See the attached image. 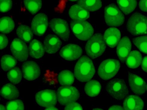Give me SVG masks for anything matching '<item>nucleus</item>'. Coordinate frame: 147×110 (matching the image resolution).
I'll return each instance as SVG.
<instances>
[{
	"label": "nucleus",
	"mask_w": 147,
	"mask_h": 110,
	"mask_svg": "<svg viewBox=\"0 0 147 110\" xmlns=\"http://www.w3.org/2000/svg\"><path fill=\"white\" fill-rule=\"evenodd\" d=\"M6 109L23 110L24 109V107L23 102L21 100L18 99L8 102L6 105Z\"/></svg>",
	"instance_id": "72a5a7b5"
},
{
	"label": "nucleus",
	"mask_w": 147,
	"mask_h": 110,
	"mask_svg": "<svg viewBox=\"0 0 147 110\" xmlns=\"http://www.w3.org/2000/svg\"><path fill=\"white\" fill-rule=\"evenodd\" d=\"M13 3L12 0H0V10L2 13L7 12L11 9Z\"/></svg>",
	"instance_id": "f704fd0d"
},
{
	"label": "nucleus",
	"mask_w": 147,
	"mask_h": 110,
	"mask_svg": "<svg viewBox=\"0 0 147 110\" xmlns=\"http://www.w3.org/2000/svg\"><path fill=\"white\" fill-rule=\"evenodd\" d=\"M78 4L90 11L98 10L102 5L101 0H79Z\"/></svg>",
	"instance_id": "bb28decb"
},
{
	"label": "nucleus",
	"mask_w": 147,
	"mask_h": 110,
	"mask_svg": "<svg viewBox=\"0 0 147 110\" xmlns=\"http://www.w3.org/2000/svg\"><path fill=\"white\" fill-rule=\"evenodd\" d=\"M0 31L1 33H9L14 29L15 24L14 21L10 17H4L1 19Z\"/></svg>",
	"instance_id": "c85d7f7f"
},
{
	"label": "nucleus",
	"mask_w": 147,
	"mask_h": 110,
	"mask_svg": "<svg viewBox=\"0 0 147 110\" xmlns=\"http://www.w3.org/2000/svg\"><path fill=\"white\" fill-rule=\"evenodd\" d=\"M45 49L49 53L53 54L57 52L61 46V41L56 35L50 34L44 40Z\"/></svg>",
	"instance_id": "f3484780"
},
{
	"label": "nucleus",
	"mask_w": 147,
	"mask_h": 110,
	"mask_svg": "<svg viewBox=\"0 0 147 110\" xmlns=\"http://www.w3.org/2000/svg\"><path fill=\"white\" fill-rule=\"evenodd\" d=\"M45 110H58L57 108L55 107L54 106L51 107H48L47 108H46L45 109Z\"/></svg>",
	"instance_id": "a19ab883"
},
{
	"label": "nucleus",
	"mask_w": 147,
	"mask_h": 110,
	"mask_svg": "<svg viewBox=\"0 0 147 110\" xmlns=\"http://www.w3.org/2000/svg\"><path fill=\"white\" fill-rule=\"evenodd\" d=\"M57 98L60 104L65 105L75 102L80 97V93L75 87L64 86L59 87L57 92Z\"/></svg>",
	"instance_id": "6e6552de"
},
{
	"label": "nucleus",
	"mask_w": 147,
	"mask_h": 110,
	"mask_svg": "<svg viewBox=\"0 0 147 110\" xmlns=\"http://www.w3.org/2000/svg\"><path fill=\"white\" fill-rule=\"evenodd\" d=\"M26 9L32 15H35L41 9L42 5V0H24Z\"/></svg>",
	"instance_id": "c756f323"
},
{
	"label": "nucleus",
	"mask_w": 147,
	"mask_h": 110,
	"mask_svg": "<svg viewBox=\"0 0 147 110\" xmlns=\"http://www.w3.org/2000/svg\"><path fill=\"white\" fill-rule=\"evenodd\" d=\"M124 108L121 106L118 105H113L111 106L109 110H124Z\"/></svg>",
	"instance_id": "ea45409f"
},
{
	"label": "nucleus",
	"mask_w": 147,
	"mask_h": 110,
	"mask_svg": "<svg viewBox=\"0 0 147 110\" xmlns=\"http://www.w3.org/2000/svg\"><path fill=\"white\" fill-rule=\"evenodd\" d=\"M127 28L133 36L147 34V17L139 13H134L128 20Z\"/></svg>",
	"instance_id": "7ed1b4c3"
},
{
	"label": "nucleus",
	"mask_w": 147,
	"mask_h": 110,
	"mask_svg": "<svg viewBox=\"0 0 147 110\" xmlns=\"http://www.w3.org/2000/svg\"><path fill=\"white\" fill-rule=\"evenodd\" d=\"M128 79L130 87L133 92L141 95L146 91L145 82L138 76L130 73H129Z\"/></svg>",
	"instance_id": "2eb2a0df"
},
{
	"label": "nucleus",
	"mask_w": 147,
	"mask_h": 110,
	"mask_svg": "<svg viewBox=\"0 0 147 110\" xmlns=\"http://www.w3.org/2000/svg\"><path fill=\"white\" fill-rule=\"evenodd\" d=\"M143 70L147 72V56L145 57L142 61V65Z\"/></svg>",
	"instance_id": "58836bf2"
},
{
	"label": "nucleus",
	"mask_w": 147,
	"mask_h": 110,
	"mask_svg": "<svg viewBox=\"0 0 147 110\" xmlns=\"http://www.w3.org/2000/svg\"><path fill=\"white\" fill-rule=\"evenodd\" d=\"M121 33L115 28H110L107 30L104 35L103 38L105 42L111 48L115 47L121 39Z\"/></svg>",
	"instance_id": "a211bd4d"
},
{
	"label": "nucleus",
	"mask_w": 147,
	"mask_h": 110,
	"mask_svg": "<svg viewBox=\"0 0 147 110\" xmlns=\"http://www.w3.org/2000/svg\"><path fill=\"white\" fill-rule=\"evenodd\" d=\"M1 94L3 98L11 100L18 98L19 96V92L15 86L8 84L2 87L1 90Z\"/></svg>",
	"instance_id": "4be33fe9"
},
{
	"label": "nucleus",
	"mask_w": 147,
	"mask_h": 110,
	"mask_svg": "<svg viewBox=\"0 0 147 110\" xmlns=\"http://www.w3.org/2000/svg\"><path fill=\"white\" fill-rule=\"evenodd\" d=\"M82 54V48L78 45L69 44L63 47L59 52V54L66 60L72 61L75 60Z\"/></svg>",
	"instance_id": "ddd939ff"
},
{
	"label": "nucleus",
	"mask_w": 147,
	"mask_h": 110,
	"mask_svg": "<svg viewBox=\"0 0 147 110\" xmlns=\"http://www.w3.org/2000/svg\"><path fill=\"white\" fill-rule=\"evenodd\" d=\"M69 1H77L78 0H69Z\"/></svg>",
	"instance_id": "37998d69"
},
{
	"label": "nucleus",
	"mask_w": 147,
	"mask_h": 110,
	"mask_svg": "<svg viewBox=\"0 0 147 110\" xmlns=\"http://www.w3.org/2000/svg\"><path fill=\"white\" fill-rule=\"evenodd\" d=\"M93 110H102V109H93Z\"/></svg>",
	"instance_id": "c03bdc74"
},
{
	"label": "nucleus",
	"mask_w": 147,
	"mask_h": 110,
	"mask_svg": "<svg viewBox=\"0 0 147 110\" xmlns=\"http://www.w3.org/2000/svg\"><path fill=\"white\" fill-rule=\"evenodd\" d=\"M24 78L26 80L33 81L37 79L41 74L40 69L34 61H26L22 67Z\"/></svg>",
	"instance_id": "4468645a"
},
{
	"label": "nucleus",
	"mask_w": 147,
	"mask_h": 110,
	"mask_svg": "<svg viewBox=\"0 0 147 110\" xmlns=\"http://www.w3.org/2000/svg\"><path fill=\"white\" fill-rule=\"evenodd\" d=\"M29 51L30 56L36 59L42 57L44 54L42 44L36 39L33 40L30 43L29 46Z\"/></svg>",
	"instance_id": "412c9836"
},
{
	"label": "nucleus",
	"mask_w": 147,
	"mask_h": 110,
	"mask_svg": "<svg viewBox=\"0 0 147 110\" xmlns=\"http://www.w3.org/2000/svg\"><path fill=\"white\" fill-rule=\"evenodd\" d=\"M70 26L75 36L82 40H88L94 33V29L92 26L85 20H74L71 22Z\"/></svg>",
	"instance_id": "39448f33"
},
{
	"label": "nucleus",
	"mask_w": 147,
	"mask_h": 110,
	"mask_svg": "<svg viewBox=\"0 0 147 110\" xmlns=\"http://www.w3.org/2000/svg\"><path fill=\"white\" fill-rule=\"evenodd\" d=\"M121 65L119 61L109 59L103 61L100 65L98 71L99 77L105 80H109L118 73Z\"/></svg>",
	"instance_id": "0eeeda50"
},
{
	"label": "nucleus",
	"mask_w": 147,
	"mask_h": 110,
	"mask_svg": "<svg viewBox=\"0 0 147 110\" xmlns=\"http://www.w3.org/2000/svg\"><path fill=\"white\" fill-rule=\"evenodd\" d=\"M70 18L76 21L85 20L89 18L90 13L83 7L79 5H74L72 6L69 11Z\"/></svg>",
	"instance_id": "6ab92c4d"
},
{
	"label": "nucleus",
	"mask_w": 147,
	"mask_h": 110,
	"mask_svg": "<svg viewBox=\"0 0 147 110\" xmlns=\"http://www.w3.org/2000/svg\"><path fill=\"white\" fill-rule=\"evenodd\" d=\"M57 96L55 91L48 89L37 93L35 99L39 106L48 108L56 105L57 101Z\"/></svg>",
	"instance_id": "1a4fd4ad"
},
{
	"label": "nucleus",
	"mask_w": 147,
	"mask_h": 110,
	"mask_svg": "<svg viewBox=\"0 0 147 110\" xmlns=\"http://www.w3.org/2000/svg\"><path fill=\"white\" fill-rule=\"evenodd\" d=\"M104 17L108 25L118 27L123 23L124 16L115 4H111L107 6L105 9Z\"/></svg>",
	"instance_id": "20e7f679"
},
{
	"label": "nucleus",
	"mask_w": 147,
	"mask_h": 110,
	"mask_svg": "<svg viewBox=\"0 0 147 110\" xmlns=\"http://www.w3.org/2000/svg\"><path fill=\"white\" fill-rule=\"evenodd\" d=\"M146 89H147V85L146 86Z\"/></svg>",
	"instance_id": "a18cd8bd"
},
{
	"label": "nucleus",
	"mask_w": 147,
	"mask_h": 110,
	"mask_svg": "<svg viewBox=\"0 0 147 110\" xmlns=\"http://www.w3.org/2000/svg\"><path fill=\"white\" fill-rule=\"evenodd\" d=\"M58 80L59 83L63 86H69L73 84L75 78L73 73L69 70H65L60 72Z\"/></svg>",
	"instance_id": "cd10ccee"
},
{
	"label": "nucleus",
	"mask_w": 147,
	"mask_h": 110,
	"mask_svg": "<svg viewBox=\"0 0 147 110\" xmlns=\"http://www.w3.org/2000/svg\"><path fill=\"white\" fill-rule=\"evenodd\" d=\"M141 54L137 51H131L126 60V65L129 68H135L138 67L142 61Z\"/></svg>",
	"instance_id": "b1692460"
},
{
	"label": "nucleus",
	"mask_w": 147,
	"mask_h": 110,
	"mask_svg": "<svg viewBox=\"0 0 147 110\" xmlns=\"http://www.w3.org/2000/svg\"><path fill=\"white\" fill-rule=\"evenodd\" d=\"M1 64L2 69L6 72L14 67L17 64V61L14 57L6 55L2 57Z\"/></svg>",
	"instance_id": "7c9ffc66"
},
{
	"label": "nucleus",
	"mask_w": 147,
	"mask_h": 110,
	"mask_svg": "<svg viewBox=\"0 0 147 110\" xmlns=\"http://www.w3.org/2000/svg\"><path fill=\"white\" fill-rule=\"evenodd\" d=\"M22 73L18 67H13L7 73V77L12 83L17 84L21 81L22 78Z\"/></svg>",
	"instance_id": "2f4dec72"
},
{
	"label": "nucleus",
	"mask_w": 147,
	"mask_h": 110,
	"mask_svg": "<svg viewBox=\"0 0 147 110\" xmlns=\"http://www.w3.org/2000/svg\"><path fill=\"white\" fill-rule=\"evenodd\" d=\"M133 42L140 51L147 54V36L134 38L133 39Z\"/></svg>",
	"instance_id": "473e14b6"
},
{
	"label": "nucleus",
	"mask_w": 147,
	"mask_h": 110,
	"mask_svg": "<svg viewBox=\"0 0 147 110\" xmlns=\"http://www.w3.org/2000/svg\"><path fill=\"white\" fill-rule=\"evenodd\" d=\"M52 30L64 40H67L69 37L70 30L68 24L65 20L59 18L52 19L50 22Z\"/></svg>",
	"instance_id": "9d476101"
},
{
	"label": "nucleus",
	"mask_w": 147,
	"mask_h": 110,
	"mask_svg": "<svg viewBox=\"0 0 147 110\" xmlns=\"http://www.w3.org/2000/svg\"><path fill=\"white\" fill-rule=\"evenodd\" d=\"M48 17L45 13H40L33 18L31 29L36 35L41 36L45 33L48 27Z\"/></svg>",
	"instance_id": "f8f14e48"
},
{
	"label": "nucleus",
	"mask_w": 147,
	"mask_h": 110,
	"mask_svg": "<svg viewBox=\"0 0 147 110\" xmlns=\"http://www.w3.org/2000/svg\"><path fill=\"white\" fill-rule=\"evenodd\" d=\"M10 49L13 56L19 61H23L28 59V47L21 40L18 38L13 40Z\"/></svg>",
	"instance_id": "9b49d317"
},
{
	"label": "nucleus",
	"mask_w": 147,
	"mask_h": 110,
	"mask_svg": "<svg viewBox=\"0 0 147 110\" xmlns=\"http://www.w3.org/2000/svg\"><path fill=\"white\" fill-rule=\"evenodd\" d=\"M125 110H142L144 108V102L138 96L131 95L125 100L123 104Z\"/></svg>",
	"instance_id": "aec40b11"
},
{
	"label": "nucleus",
	"mask_w": 147,
	"mask_h": 110,
	"mask_svg": "<svg viewBox=\"0 0 147 110\" xmlns=\"http://www.w3.org/2000/svg\"><path fill=\"white\" fill-rule=\"evenodd\" d=\"M131 49V44L129 38L126 36L120 41L117 47V54L119 59L124 63L128 57Z\"/></svg>",
	"instance_id": "dca6fc26"
},
{
	"label": "nucleus",
	"mask_w": 147,
	"mask_h": 110,
	"mask_svg": "<svg viewBox=\"0 0 147 110\" xmlns=\"http://www.w3.org/2000/svg\"><path fill=\"white\" fill-rule=\"evenodd\" d=\"M106 45L102 34L96 33L88 41L85 46L87 54L92 59L97 58L105 52Z\"/></svg>",
	"instance_id": "f03ea898"
},
{
	"label": "nucleus",
	"mask_w": 147,
	"mask_h": 110,
	"mask_svg": "<svg viewBox=\"0 0 147 110\" xmlns=\"http://www.w3.org/2000/svg\"><path fill=\"white\" fill-rule=\"evenodd\" d=\"M120 9L124 14L128 15L134 10L136 7V0H117Z\"/></svg>",
	"instance_id": "393cba45"
},
{
	"label": "nucleus",
	"mask_w": 147,
	"mask_h": 110,
	"mask_svg": "<svg viewBox=\"0 0 147 110\" xmlns=\"http://www.w3.org/2000/svg\"><path fill=\"white\" fill-rule=\"evenodd\" d=\"M107 92L113 98L118 100L123 99L129 93L123 80L116 78L110 81L106 86Z\"/></svg>",
	"instance_id": "423d86ee"
},
{
	"label": "nucleus",
	"mask_w": 147,
	"mask_h": 110,
	"mask_svg": "<svg viewBox=\"0 0 147 110\" xmlns=\"http://www.w3.org/2000/svg\"><path fill=\"white\" fill-rule=\"evenodd\" d=\"M139 5L140 9L143 11L147 12V0H140Z\"/></svg>",
	"instance_id": "4c0bfd02"
},
{
	"label": "nucleus",
	"mask_w": 147,
	"mask_h": 110,
	"mask_svg": "<svg viewBox=\"0 0 147 110\" xmlns=\"http://www.w3.org/2000/svg\"><path fill=\"white\" fill-rule=\"evenodd\" d=\"M65 110H83V109L81 105L75 101L66 105Z\"/></svg>",
	"instance_id": "c9c22d12"
},
{
	"label": "nucleus",
	"mask_w": 147,
	"mask_h": 110,
	"mask_svg": "<svg viewBox=\"0 0 147 110\" xmlns=\"http://www.w3.org/2000/svg\"><path fill=\"white\" fill-rule=\"evenodd\" d=\"M95 73L94 65L92 60L87 57H82L78 61L75 67V77L82 82L90 80L94 76Z\"/></svg>",
	"instance_id": "f257e3e1"
},
{
	"label": "nucleus",
	"mask_w": 147,
	"mask_h": 110,
	"mask_svg": "<svg viewBox=\"0 0 147 110\" xmlns=\"http://www.w3.org/2000/svg\"><path fill=\"white\" fill-rule=\"evenodd\" d=\"M1 110H5V107L3 105H1Z\"/></svg>",
	"instance_id": "79ce46f5"
},
{
	"label": "nucleus",
	"mask_w": 147,
	"mask_h": 110,
	"mask_svg": "<svg viewBox=\"0 0 147 110\" xmlns=\"http://www.w3.org/2000/svg\"><path fill=\"white\" fill-rule=\"evenodd\" d=\"M32 30L28 26L26 25H21L17 29V35L25 42L29 43L33 38V34Z\"/></svg>",
	"instance_id": "a878e982"
},
{
	"label": "nucleus",
	"mask_w": 147,
	"mask_h": 110,
	"mask_svg": "<svg viewBox=\"0 0 147 110\" xmlns=\"http://www.w3.org/2000/svg\"><path fill=\"white\" fill-rule=\"evenodd\" d=\"M1 50H2L7 46L8 43V40L7 37L3 34H1Z\"/></svg>",
	"instance_id": "e433bc0d"
},
{
	"label": "nucleus",
	"mask_w": 147,
	"mask_h": 110,
	"mask_svg": "<svg viewBox=\"0 0 147 110\" xmlns=\"http://www.w3.org/2000/svg\"><path fill=\"white\" fill-rule=\"evenodd\" d=\"M101 86L99 82L95 80L88 82L85 86L84 90L86 94L91 97L98 95L101 91Z\"/></svg>",
	"instance_id": "5701e85b"
}]
</instances>
